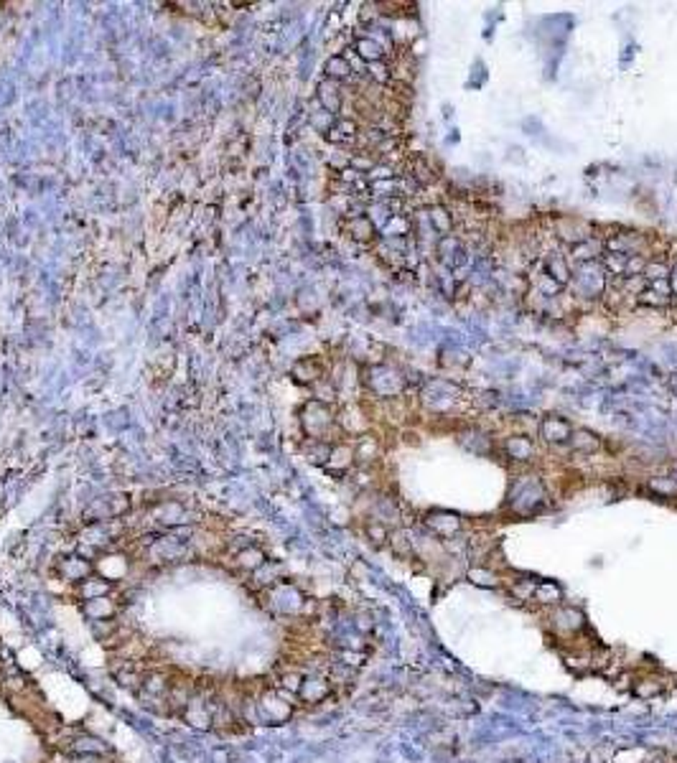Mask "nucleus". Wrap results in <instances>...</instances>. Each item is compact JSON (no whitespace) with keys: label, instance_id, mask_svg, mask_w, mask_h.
Here are the masks:
<instances>
[{"label":"nucleus","instance_id":"nucleus-1","mask_svg":"<svg viewBox=\"0 0 677 763\" xmlns=\"http://www.w3.org/2000/svg\"><path fill=\"white\" fill-rule=\"evenodd\" d=\"M145 555L156 565H174V562H181V560L191 558L194 550H191V544H186L179 537L163 535V537H150V542L145 544Z\"/></svg>","mask_w":677,"mask_h":763},{"label":"nucleus","instance_id":"nucleus-2","mask_svg":"<svg viewBox=\"0 0 677 763\" xmlns=\"http://www.w3.org/2000/svg\"><path fill=\"white\" fill-rule=\"evenodd\" d=\"M334 423H336V417H334V412H331L326 402L311 400L303 405L300 425H303V433L308 435V441H323V435L334 428Z\"/></svg>","mask_w":677,"mask_h":763},{"label":"nucleus","instance_id":"nucleus-3","mask_svg":"<svg viewBox=\"0 0 677 763\" xmlns=\"http://www.w3.org/2000/svg\"><path fill=\"white\" fill-rule=\"evenodd\" d=\"M283 697H293V695L283 692V690H270L260 697L258 702V713L262 720L268 723H283L291 717V702H283Z\"/></svg>","mask_w":677,"mask_h":763},{"label":"nucleus","instance_id":"nucleus-4","mask_svg":"<svg viewBox=\"0 0 677 763\" xmlns=\"http://www.w3.org/2000/svg\"><path fill=\"white\" fill-rule=\"evenodd\" d=\"M56 573H59V578L66 582H82L84 578H89V575H95V562H89V560H84L82 555H69V558H62L59 560V565H56Z\"/></svg>","mask_w":677,"mask_h":763},{"label":"nucleus","instance_id":"nucleus-5","mask_svg":"<svg viewBox=\"0 0 677 763\" xmlns=\"http://www.w3.org/2000/svg\"><path fill=\"white\" fill-rule=\"evenodd\" d=\"M82 611H84V616H87L92 623L107 621V618H115V616H118V603H115L112 596H102V598H95V600H84V603H82Z\"/></svg>","mask_w":677,"mask_h":763},{"label":"nucleus","instance_id":"nucleus-6","mask_svg":"<svg viewBox=\"0 0 677 763\" xmlns=\"http://www.w3.org/2000/svg\"><path fill=\"white\" fill-rule=\"evenodd\" d=\"M112 593V582L100 578V575H89L82 582H77V596L79 600H95L102 598V596H110Z\"/></svg>","mask_w":677,"mask_h":763},{"label":"nucleus","instance_id":"nucleus-7","mask_svg":"<svg viewBox=\"0 0 677 763\" xmlns=\"http://www.w3.org/2000/svg\"><path fill=\"white\" fill-rule=\"evenodd\" d=\"M318 100H321L323 112H329V115H338L341 102H344L341 84H338V82H331V79H323L321 84H318Z\"/></svg>","mask_w":677,"mask_h":763},{"label":"nucleus","instance_id":"nucleus-8","mask_svg":"<svg viewBox=\"0 0 677 763\" xmlns=\"http://www.w3.org/2000/svg\"><path fill=\"white\" fill-rule=\"evenodd\" d=\"M293 377L298 379V382H303V385H316V382H321V377H323L321 362L314 359V356H303L300 362L293 364Z\"/></svg>","mask_w":677,"mask_h":763},{"label":"nucleus","instance_id":"nucleus-9","mask_svg":"<svg viewBox=\"0 0 677 763\" xmlns=\"http://www.w3.org/2000/svg\"><path fill=\"white\" fill-rule=\"evenodd\" d=\"M540 433H543L545 441L566 443L568 438H573V428H570V423H566L563 417H545Z\"/></svg>","mask_w":677,"mask_h":763},{"label":"nucleus","instance_id":"nucleus-10","mask_svg":"<svg viewBox=\"0 0 677 763\" xmlns=\"http://www.w3.org/2000/svg\"><path fill=\"white\" fill-rule=\"evenodd\" d=\"M235 562H237V567H242V570H247V573H255V570H260L268 560H265V552H262L260 547L244 542L242 550L235 555Z\"/></svg>","mask_w":677,"mask_h":763},{"label":"nucleus","instance_id":"nucleus-11","mask_svg":"<svg viewBox=\"0 0 677 763\" xmlns=\"http://www.w3.org/2000/svg\"><path fill=\"white\" fill-rule=\"evenodd\" d=\"M326 692H329V679L326 677H306L298 697L303 702H321Z\"/></svg>","mask_w":677,"mask_h":763},{"label":"nucleus","instance_id":"nucleus-12","mask_svg":"<svg viewBox=\"0 0 677 763\" xmlns=\"http://www.w3.org/2000/svg\"><path fill=\"white\" fill-rule=\"evenodd\" d=\"M69 751L74 755H105L110 748L105 746L100 738H95V735H79V738L71 740Z\"/></svg>","mask_w":677,"mask_h":763},{"label":"nucleus","instance_id":"nucleus-13","mask_svg":"<svg viewBox=\"0 0 677 763\" xmlns=\"http://www.w3.org/2000/svg\"><path fill=\"white\" fill-rule=\"evenodd\" d=\"M354 448L352 445H331V456L326 461V468L331 471H347L354 463Z\"/></svg>","mask_w":677,"mask_h":763},{"label":"nucleus","instance_id":"nucleus-14","mask_svg":"<svg viewBox=\"0 0 677 763\" xmlns=\"http://www.w3.org/2000/svg\"><path fill=\"white\" fill-rule=\"evenodd\" d=\"M323 69H326V79H331V82H347L354 74L352 62H349L347 56H331Z\"/></svg>","mask_w":677,"mask_h":763},{"label":"nucleus","instance_id":"nucleus-15","mask_svg":"<svg viewBox=\"0 0 677 763\" xmlns=\"http://www.w3.org/2000/svg\"><path fill=\"white\" fill-rule=\"evenodd\" d=\"M347 232L352 239H356V242H370V239H374V224H372L370 217H352V219L347 221Z\"/></svg>","mask_w":677,"mask_h":763},{"label":"nucleus","instance_id":"nucleus-16","mask_svg":"<svg viewBox=\"0 0 677 763\" xmlns=\"http://www.w3.org/2000/svg\"><path fill=\"white\" fill-rule=\"evenodd\" d=\"M183 514H186V512H183L181 504L165 502V504H161V506H158L156 517H158V524H181V522H186V520H183Z\"/></svg>","mask_w":677,"mask_h":763},{"label":"nucleus","instance_id":"nucleus-17","mask_svg":"<svg viewBox=\"0 0 677 763\" xmlns=\"http://www.w3.org/2000/svg\"><path fill=\"white\" fill-rule=\"evenodd\" d=\"M354 51L362 56L367 64H377V62H382V59H385V48L379 46L377 41H372V39H359V41H356Z\"/></svg>","mask_w":677,"mask_h":763},{"label":"nucleus","instance_id":"nucleus-18","mask_svg":"<svg viewBox=\"0 0 677 763\" xmlns=\"http://www.w3.org/2000/svg\"><path fill=\"white\" fill-rule=\"evenodd\" d=\"M507 450H509L514 458L527 461V458L532 456V443H530L527 438H512V441L507 443Z\"/></svg>","mask_w":677,"mask_h":763},{"label":"nucleus","instance_id":"nucleus-19","mask_svg":"<svg viewBox=\"0 0 677 763\" xmlns=\"http://www.w3.org/2000/svg\"><path fill=\"white\" fill-rule=\"evenodd\" d=\"M431 221H433V227L438 229V232H449V229L453 227V217H451L446 209H433V212H431Z\"/></svg>","mask_w":677,"mask_h":763},{"label":"nucleus","instance_id":"nucleus-20","mask_svg":"<svg viewBox=\"0 0 677 763\" xmlns=\"http://www.w3.org/2000/svg\"><path fill=\"white\" fill-rule=\"evenodd\" d=\"M596 445H599V441H596L590 433H586V430H578V433L573 435V448L575 450H593Z\"/></svg>","mask_w":677,"mask_h":763},{"label":"nucleus","instance_id":"nucleus-21","mask_svg":"<svg viewBox=\"0 0 677 763\" xmlns=\"http://www.w3.org/2000/svg\"><path fill=\"white\" fill-rule=\"evenodd\" d=\"M667 273H669V270L665 268L662 262H660V265H654V262H652V265H647V268H644V277H647V280H665V277H667Z\"/></svg>","mask_w":677,"mask_h":763},{"label":"nucleus","instance_id":"nucleus-22","mask_svg":"<svg viewBox=\"0 0 677 763\" xmlns=\"http://www.w3.org/2000/svg\"><path fill=\"white\" fill-rule=\"evenodd\" d=\"M370 537H374V542H385V540H390L387 529L379 527V524H372V527H370Z\"/></svg>","mask_w":677,"mask_h":763}]
</instances>
